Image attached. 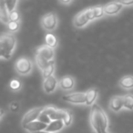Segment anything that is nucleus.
Returning a JSON list of instances; mask_svg holds the SVG:
<instances>
[{
	"label": "nucleus",
	"instance_id": "21",
	"mask_svg": "<svg viewBox=\"0 0 133 133\" xmlns=\"http://www.w3.org/2000/svg\"><path fill=\"white\" fill-rule=\"evenodd\" d=\"M45 42H46V45L48 46L51 48H57V37H55V35L51 33H48L45 37Z\"/></svg>",
	"mask_w": 133,
	"mask_h": 133
},
{
	"label": "nucleus",
	"instance_id": "12",
	"mask_svg": "<svg viewBox=\"0 0 133 133\" xmlns=\"http://www.w3.org/2000/svg\"><path fill=\"white\" fill-rule=\"evenodd\" d=\"M76 85V80L74 78L70 76H65L62 78H60V80L58 81V86L62 90L68 91L71 90L75 88Z\"/></svg>",
	"mask_w": 133,
	"mask_h": 133
},
{
	"label": "nucleus",
	"instance_id": "24",
	"mask_svg": "<svg viewBox=\"0 0 133 133\" xmlns=\"http://www.w3.org/2000/svg\"><path fill=\"white\" fill-rule=\"evenodd\" d=\"M72 119H73V114L70 110L69 109H66V115H65L64 118H63V123H64V126L66 127H69V125L71 124L72 122Z\"/></svg>",
	"mask_w": 133,
	"mask_h": 133
},
{
	"label": "nucleus",
	"instance_id": "15",
	"mask_svg": "<svg viewBox=\"0 0 133 133\" xmlns=\"http://www.w3.org/2000/svg\"><path fill=\"white\" fill-rule=\"evenodd\" d=\"M86 94V105L92 106L95 104V101L97 100L98 96V91L97 89H90L85 92Z\"/></svg>",
	"mask_w": 133,
	"mask_h": 133
},
{
	"label": "nucleus",
	"instance_id": "31",
	"mask_svg": "<svg viewBox=\"0 0 133 133\" xmlns=\"http://www.w3.org/2000/svg\"><path fill=\"white\" fill-rule=\"evenodd\" d=\"M5 115V110L3 109H0V119L2 118V117Z\"/></svg>",
	"mask_w": 133,
	"mask_h": 133
},
{
	"label": "nucleus",
	"instance_id": "33",
	"mask_svg": "<svg viewBox=\"0 0 133 133\" xmlns=\"http://www.w3.org/2000/svg\"><path fill=\"white\" fill-rule=\"evenodd\" d=\"M33 133H49L46 130H42V131H37V132H33Z\"/></svg>",
	"mask_w": 133,
	"mask_h": 133
},
{
	"label": "nucleus",
	"instance_id": "10",
	"mask_svg": "<svg viewBox=\"0 0 133 133\" xmlns=\"http://www.w3.org/2000/svg\"><path fill=\"white\" fill-rule=\"evenodd\" d=\"M57 85H58V81L57 80V78H55V76H51L44 79L43 89L46 94H51V93L55 92V90L57 88Z\"/></svg>",
	"mask_w": 133,
	"mask_h": 133
},
{
	"label": "nucleus",
	"instance_id": "27",
	"mask_svg": "<svg viewBox=\"0 0 133 133\" xmlns=\"http://www.w3.org/2000/svg\"><path fill=\"white\" fill-rule=\"evenodd\" d=\"M6 26H8V29L10 32H13L14 33V32H17L19 29V28H20V22H9L6 25Z\"/></svg>",
	"mask_w": 133,
	"mask_h": 133
},
{
	"label": "nucleus",
	"instance_id": "2",
	"mask_svg": "<svg viewBox=\"0 0 133 133\" xmlns=\"http://www.w3.org/2000/svg\"><path fill=\"white\" fill-rule=\"evenodd\" d=\"M17 45V38L13 34L6 33L0 36V57L9 59Z\"/></svg>",
	"mask_w": 133,
	"mask_h": 133
},
{
	"label": "nucleus",
	"instance_id": "8",
	"mask_svg": "<svg viewBox=\"0 0 133 133\" xmlns=\"http://www.w3.org/2000/svg\"><path fill=\"white\" fill-rule=\"evenodd\" d=\"M89 22H90V19H89V15H88L87 9L83 10V11L77 14V15L75 16L74 19H73V24H74V26H76L77 28H84V26Z\"/></svg>",
	"mask_w": 133,
	"mask_h": 133
},
{
	"label": "nucleus",
	"instance_id": "30",
	"mask_svg": "<svg viewBox=\"0 0 133 133\" xmlns=\"http://www.w3.org/2000/svg\"><path fill=\"white\" fill-rule=\"evenodd\" d=\"M122 6H130L133 5V1H118Z\"/></svg>",
	"mask_w": 133,
	"mask_h": 133
},
{
	"label": "nucleus",
	"instance_id": "26",
	"mask_svg": "<svg viewBox=\"0 0 133 133\" xmlns=\"http://www.w3.org/2000/svg\"><path fill=\"white\" fill-rule=\"evenodd\" d=\"M17 3L18 2L16 1V0H12V1H5V6H6L8 14L11 13V12H13V11H15L16 6H17Z\"/></svg>",
	"mask_w": 133,
	"mask_h": 133
},
{
	"label": "nucleus",
	"instance_id": "3",
	"mask_svg": "<svg viewBox=\"0 0 133 133\" xmlns=\"http://www.w3.org/2000/svg\"><path fill=\"white\" fill-rule=\"evenodd\" d=\"M15 69L21 76H26L31 73L33 69V63L28 57H19L15 63Z\"/></svg>",
	"mask_w": 133,
	"mask_h": 133
},
{
	"label": "nucleus",
	"instance_id": "18",
	"mask_svg": "<svg viewBox=\"0 0 133 133\" xmlns=\"http://www.w3.org/2000/svg\"><path fill=\"white\" fill-rule=\"evenodd\" d=\"M89 11H90L91 17H92L93 20L97 18H99V17H102L105 13H104V6H94V8H89Z\"/></svg>",
	"mask_w": 133,
	"mask_h": 133
},
{
	"label": "nucleus",
	"instance_id": "34",
	"mask_svg": "<svg viewBox=\"0 0 133 133\" xmlns=\"http://www.w3.org/2000/svg\"><path fill=\"white\" fill-rule=\"evenodd\" d=\"M106 133H109V132H106Z\"/></svg>",
	"mask_w": 133,
	"mask_h": 133
},
{
	"label": "nucleus",
	"instance_id": "6",
	"mask_svg": "<svg viewBox=\"0 0 133 133\" xmlns=\"http://www.w3.org/2000/svg\"><path fill=\"white\" fill-rule=\"evenodd\" d=\"M63 100L69 102V103L76 104V105H81L86 104V94L85 92H75L71 94L66 95L62 98Z\"/></svg>",
	"mask_w": 133,
	"mask_h": 133
},
{
	"label": "nucleus",
	"instance_id": "23",
	"mask_svg": "<svg viewBox=\"0 0 133 133\" xmlns=\"http://www.w3.org/2000/svg\"><path fill=\"white\" fill-rule=\"evenodd\" d=\"M50 61H48L46 60L45 58H43V57H39V56H36V63H37V68H38L39 69H40L41 71L43 70V69L46 68V66L48 65V63H49Z\"/></svg>",
	"mask_w": 133,
	"mask_h": 133
},
{
	"label": "nucleus",
	"instance_id": "20",
	"mask_svg": "<svg viewBox=\"0 0 133 133\" xmlns=\"http://www.w3.org/2000/svg\"><path fill=\"white\" fill-rule=\"evenodd\" d=\"M54 71H55V63H54V60H52V61H50V62L48 63V66H46V68H45V69L42 70L43 78H44V79H46V78L53 76Z\"/></svg>",
	"mask_w": 133,
	"mask_h": 133
},
{
	"label": "nucleus",
	"instance_id": "5",
	"mask_svg": "<svg viewBox=\"0 0 133 133\" xmlns=\"http://www.w3.org/2000/svg\"><path fill=\"white\" fill-rule=\"evenodd\" d=\"M57 17L54 13H48L41 19V26L46 31H52L57 26Z\"/></svg>",
	"mask_w": 133,
	"mask_h": 133
},
{
	"label": "nucleus",
	"instance_id": "19",
	"mask_svg": "<svg viewBox=\"0 0 133 133\" xmlns=\"http://www.w3.org/2000/svg\"><path fill=\"white\" fill-rule=\"evenodd\" d=\"M119 86L125 89H130L133 88V76H125L119 80Z\"/></svg>",
	"mask_w": 133,
	"mask_h": 133
},
{
	"label": "nucleus",
	"instance_id": "7",
	"mask_svg": "<svg viewBox=\"0 0 133 133\" xmlns=\"http://www.w3.org/2000/svg\"><path fill=\"white\" fill-rule=\"evenodd\" d=\"M42 110H43V108H35V109H32L29 111H28L24 115L22 121H21L22 126L26 125V124L30 123V122L36 121L37 118H39V116H40Z\"/></svg>",
	"mask_w": 133,
	"mask_h": 133
},
{
	"label": "nucleus",
	"instance_id": "16",
	"mask_svg": "<svg viewBox=\"0 0 133 133\" xmlns=\"http://www.w3.org/2000/svg\"><path fill=\"white\" fill-rule=\"evenodd\" d=\"M65 126L62 120H54V121H50V123L48 124L46 131L49 133H57V131L61 130Z\"/></svg>",
	"mask_w": 133,
	"mask_h": 133
},
{
	"label": "nucleus",
	"instance_id": "13",
	"mask_svg": "<svg viewBox=\"0 0 133 133\" xmlns=\"http://www.w3.org/2000/svg\"><path fill=\"white\" fill-rule=\"evenodd\" d=\"M123 6L119 2H110L104 6V13L108 16H113L118 14L122 9Z\"/></svg>",
	"mask_w": 133,
	"mask_h": 133
},
{
	"label": "nucleus",
	"instance_id": "25",
	"mask_svg": "<svg viewBox=\"0 0 133 133\" xmlns=\"http://www.w3.org/2000/svg\"><path fill=\"white\" fill-rule=\"evenodd\" d=\"M21 82L18 79H12L9 83V89L12 91H18L21 89Z\"/></svg>",
	"mask_w": 133,
	"mask_h": 133
},
{
	"label": "nucleus",
	"instance_id": "1",
	"mask_svg": "<svg viewBox=\"0 0 133 133\" xmlns=\"http://www.w3.org/2000/svg\"><path fill=\"white\" fill-rule=\"evenodd\" d=\"M89 120L92 129L96 131V133H106L109 127V119L105 111L101 109V107L95 103L91 106Z\"/></svg>",
	"mask_w": 133,
	"mask_h": 133
},
{
	"label": "nucleus",
	"instance_id": "32",
	"mask_svg": "<svg viewBox=\"0 0 133 133\" xmlns=\"http://www.w3.org/2000/svg\"><path fill=\"white\" fill-rule=\"evenodd\" d=\"M60 3L63 5H69L72 3V1H60Z\"/></svg>",
	"mask_w": 133,
	"mask_h": 133
},
{
	"label": "nucleus",
	"instance_id": "4",
	"mask_svg": "<svg viewBox=\"0 0 133 133\" xmlns=\"http://www.w3.org/2000/svg\"><path fill=\"white\" fill-rule=\"evenodd\" d=\"M40 115L48 117L50 121L63 120L65 115H66V109H59L54 106H48L46 108H43V110Z\"/></svg>",
	"mask_w": 133,
	"mask_h": 133
},
{
	"label": "nucleus",
	"instance_id": "28",
	"mask_svg": "<svg viewBox=\"0 0 133 133\" xmlns=\"http://www.w3.org/2000/svg\"><path fill=\"white\" fill-rule=\"evenodd\" d=\"M19 21H20V15L17 10L9 13V22H19Z\"/></svg>",
	"mask_w": 133,
	"mask_h": 133
},
{
	"label": "nucleus",
	"instance_id": "22",
	"mask_svg": "<svg viewBox=\"0 0 133 133\" xmlns=\"http://www.w3.org/2000/svg\"><path fill=\"white\" fill-rule=\"evenodd\" d=\"M123 105L124 108L129 110L133 109V95L127 94L123 96Z\"/></svg>",
	"mask_w": 133,
	"mask_h": 133
},
{
	"label": "nucleus",
	"instance_id": "17",
	"mask_svg": "<svg viewBox=\"0 0 133 133\" xmlns=\"http://www.w3.org/2000/svg\"><path fill=\"white\" fill-rule=\"evenodd\" d=\"M0 21L6 25L9 23V14L5 6V1H0Z\"/></svg>",
	"mask_w": 133,
	"mask_h": 133
},
{
	"label": "nucleus",
	"instance_id": "29",
	"mask_svg": "<svg viewBox=\"0 0 133 133\" xmlns=\"http://www.w3.org/2000/svg\"><path fill=\"white\" fill-rule=\"evenodd\" d=\"M9 109L11 112H14V113L18 112L19 109H20V104H19V102H17V101L11 102L9 105Z\"/></svg>",
	"mask_w": 133,
	"mask_h": 133
},
{
	"label": "nucleus",
	"instance_id": "14",
	"mask_svg": "<svg viewBox=\"0 0 133 133\" xmlns=\"http://www.w3.org/2000/svg\"><path fill=\"white\" fill-rule=\"evenodd\" d=\"M124 108L123 96H115L109 101V109L114 112H118Z\"/></svg>",
	"mask_w": 133,
	"mask_h": 133
},
{
	"label": "nucleus",
	"instance_id": "9",
	"mask_svg": "<svg viewBox=\"0 0 133 133\" xmlns=\"http://www.w3.org/2000/svg\"><path fill=\"white\" fill-rule=\"evenodd\" d=\"M36 56H39V57H43L48 61L54 60V56H55V51L53 48H49L46 45H43V46H39L36 51Z\"/></svg>",
	"mask_w": 133,
	"mask_h": 133
},
{
	"label": "nucleus",
	"instance_id": "11",
	"mask_svg": "<svg viewBox=\"0 0 133 133\" xmlns=\"http://www.w3.org/2000/svg\"><path fill=\"white\" fill-rule=\"evenodd\" d=\"M46 127H48V124L44 123V122L40 121V120H36V121L30 122V123L23 126V128H24L26 130H28V132H30V133L46 130Z\"/></svg>",
	"mask_w": 133,
	"mask_h": 133
}]
</instances>
